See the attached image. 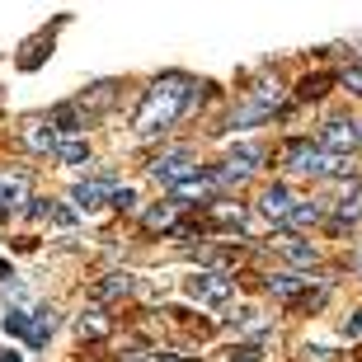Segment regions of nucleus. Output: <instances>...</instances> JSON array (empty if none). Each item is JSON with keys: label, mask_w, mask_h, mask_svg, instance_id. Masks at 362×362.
<instances>
[{"label": "nucleus", "mask_w": 362, "mask_h": 362, "mask_svg": "<svg viewBox=\"0 0 362 362\" xmlns=\"http://www.w3.org/2000/svg\"><path fill=\"white\" fill-rule=\"evenodd\" d=\"M52 334H57V310H52V306L33 310V315H28V339H24V344H33V349H42V344H47Z\"/></svg>", "instance_id": "obj_7"}, {"label": "nucleus", "mask_w": 362, "mask_h": 362, "mask_svg": "<svg viewBox=\"0 0 362 362\" xmlns=\"http://www.w3.org/2000/svg\"><path fill=\"white\" fill-rule=\"evenodd\" d=\"M127 287H132V278H127V273H108V278L99 282L94 292H99V296H104V301H108V296H122V292H127Z\"/></svg>", "instance_id": "obj_18"}, {"label": "nucleus", "mask_w": 362, "mask_h": 362, "mask_svg": "<svg viewBox=\"0 0 362 362\" xmlns=\"http://www.w3.org/2000/svg\"><path fill=\"white\" fill-rule=\"evenodd\" d=\"M0 362H24V358H19L14 349H0Z\"/></svg>", "instance_id": "obj_30"}, {"label": "nucleus", "mask_w": 362, "mask_h": 362, "mask_svg": "<svg viewBox=\"0 0 362 362\" xmlns=\"http://www.w3.org/2000/svg\"><path fill=\"white\" fill-rule=\"evenodd\" d=\"M57 160H62V165H85V160H90V141H81V136L57 141Z\"/></svg>", "instance_id": "obj_12"}, {"label": "nucleus", "mask_w": 362, "mask_h": 362, "mask_svg": "<svg viewBox=\"0 0 362 362\" xmlns=\"http://www.w3.org/2000/svg\"><path fill=\"white\" fill-rule=\"evenodd\" d=\"M52 212V202H42V198H28V216H47Z\"/></svg>", "instance_id": "obj_27"}, {"label": "nucleus", "mask_w": 362, "mask_h": 362, "mask_svg": "<svg viewBox=\"0 0 362 362\" xmlns=\"http://www.w3.org/2000/svg\"><path fill=\"white\" fill-rule=\"evenodd\" d=\"M287 170L292 175H344L349 170V156H334V151H325L320 141L310 146V141H292L287 146Z\"/></svg>", "instance_id": "obj_2"}, {"label": "nucleus", "mask_w": 362, "mask_h": 362, "mask_svg": "<svg viewBox=\"0 0 362 362\" xmlns=\"http://www.w3.org/2000/svg\"><path fill=\"white\" fill-rule=\"evenodd\" d=\"M339 85H344V90H353V94L362 99V66H349L344 76H339Z\"/></svg>", "instance_id": "obj_26"}, {"label": "nucleus", "mask_w": 362, "mask_h": 362, "mask_svg": "<svg viewBox=\"0 0 362 362\" xmlns=\"http://www.w3.org/2000/svg\"><path fill=\"white\" fill-rule=\"evenodd\" d=\"M358 216H362V198L353 193V198H344V202H339V221H344V226H353Z\"/></svg>", "instance_id": "obj_22"}, {"label": "nucleus", "mask_w": 362, "mask_h": 362, "mask_svg": "<svg viewBox=\"0 0 362 362\" xmlns=\"http://www.w3.org/2000/svg\"><path fill=\"white\" fill-rule=\"evenodd\" d=\"M5 334L28 339V315H24V310H10V315H5Z\"/></svg>", "instance_id": "obj_21"}, {"label": "nucleus", "mask_w": 362, "mask_h": 362, "mask_svg": "<svg viewBox=\"0 0 362 362\" xmlns=\"http://www.w3.org/2000/svg\"><path fill=\"white\" fill-rule=\"evenodd\" d=\"M108 202H113L118 212H132V207H136V193H132V188H113V193H108Z\"/></svg>", "instance_id": "obj_24"}, {"label": "nucleus", "mask_w": 362, "mask_h": 362, "mask_svg": "<svg viewBox=\"0 0 362 362\" xmlns=\"http://www.w3.org/2000/svg\"><path fill=\"white\" fill-rule=\"evenodd\" d=\"M151 175H156V184H184L188 175H198V160L188 156V151H170V156H156L151 160Z\"/></svg>", "instance_id": "obj_3"}, {"label": "nucleus", "mask_w": 362, "mask_h": 362, "mask_svg": "<svg viewBox=\"0 0 362 362\" xmlns=\"http://www.w3.org/2000/svg\"><path fill=\"white\" fill-rule=\"evenodd\" d=\"M306 287V278H296V273H278V278H269V292L273 296H296Z\"/></svg>", "instance_id": "obj_17"}, {"label": "nucleus", "mask_w": 362, "mask_h": 362, "mask_svg": "<svg viewBox=\"0 0 362 362\" xmlns=\"http://www.w3.org/2000/svg\"><path fill=\"white\" fill-rule=\"evenodd\" d=\"M188 296L202 301V306H221V301H230V278L226 273H193L188 278Z\"/></svg>", "instance_id": "obj_4"}, {"label": "nucleus", "mask_w": 362, "mask_h": 362, "mask_svg": "<svg viewBox=\"0 0 362 362\" xmlns=\"http://www.w3.org/2000/svg\"><path fill=\"white\" fill-rule=\"evenodd\" d=\"M108 193H113V179H81V184L71 188V202H76L81 212H94Z\"/></svg>", "instance_id": "obj_6"}, {"label": "nucleus", "mask_w": 362, "mask_h": 362, "mask_svg": "<svg viewBox=\"0 0 362 362\" xmlns=\"http://www.w3.org/2000/svg\"><path fill=\"white\" fill-rule=\"evenodd\" d=\"M358 136H362V127H358Z\"/></svg>", "instance_id": "obj_32"}, {"label": "nucleus", "mask_w": 362, "mask_h": 362, "mask_svg": "<svg viewBox=\"0 0 362 362\" xmlns=\"http://www.w3.org/2000/svg\"><path fill=\"white\" fill-rule=\"evenodd\" d=\"M259 160H264V146H255V141H240V146H230V165H240L245 175H250V170H259Z\"/></svg>", "instance_id": "obj_13"}, {"label": "nucleus", "mask_w": 362, "mask_h": 362, "mask_svg": "<svg viewBox=\"0 0 362 362\" xmlns=\"http://www.w3.org/2000/svg\"><path fill=\"white\" fill-rule=\"evenodd\" d=\"M264 118H273V104L250 99V104H240L235 113H230V127H250V122H264Z\"/></svg>", "instance_id": "obj_11"}, {"label": "nucleus", "mask_w": 362, "mask_h": 362, "mask_svg": "<svg viewBox=\"0 0 362 362\" xmlns=\"http://www.w3.org/2000/svg\"><path fill=\"white\" fill-rule=\"evenodd\" d=\"M76 334H90V339H99V334H108V325L99 320V310H90V315H81V320H76Z\"/></svg>", "instance_id": "obj_19"}, {"label": "nucleus", "mask_w": 362, "mask_h": 362, "mask_svg": "<svg viewBox=\"0 0 362 362\" xmlns=\"http://www.w3.org/2000/svg\"><path fill=\"white\" fill-rule=\"evenodd\" d=\"M0 282H10V264L5 259H0Z\"/></svg>", "instance_id": "obj_31"}, {"label": "nucleus", "mask_w": 362, "mask_h": 362, "mask_svg": "<svg viewBox=\"0 0 362 362\" xmlns=\"http://www.w3.org/2000/svg\"><path fill=\"white\" fill-rule=\"evenodd\" d=\"M282 250H287V259H292V264H315V250H310L306 240H287Z\"/></svg>", "instance_id": "obj_20"}, {"label": "nucleus", "mask_w": 362, "mask_h": 362, "mask_svg": "<svg viewBox=\"0 0 362 362\" xmlns=\"http://www.w3.org/2000/svg\"><path fill=\"white\" fill-rule=\"evenodd\" d=\"M282 221H292V226H315V221H320V202H292V212L282 216Z\"/></svg>", "instance_id": "obj_16"}, {"label": "nucleus", "mask_w": 362, "mask_h": 362, "mask_svg": "<svg viewBox=\"0 0 362 362\" xmlns=\"http://www.w3.org/2000/svg\"><path fill=\"white\" fill-rule=\"evenodd\" d=\"M24 141H28L33 151H57V132H52V122H47V127H42V122H33V127L24 132Z\"/></svg>", "instance_id": "obj_15"}, {"label": "nucleus", "mask_w": 362, "mask_h": 362, "mask_svg": "<svg viewBox=\"0 0 362 362\" xmlns=\"http://www.w3.org/2000/svg\"><path fill=\"white\" fill-rule=\"evenodd\" d=\"M329 85H334V76H329V71H315V76H306V81L296 85V94H301V99H325Z\"/></svg>", "instance_id": "obj_14"}, {"label": "nucleus", "mask_w": 362, "mask_h": 362, "mask_svg": "<svg viewBox=\"0 0 362 362\" xmlns=\"http://www.w3.org/2000/svg\"><path fill=\"white\" fill-rule=\"evenodd\" d=\"M344 334H349V339H358V334H362V310H358V315H353L349 325H344Z\"/></svg>", "instance_id": "obj_29"}, {"label": "nucleus", "mask_w": 362, "mask_h": 362, "mask_svg": "<svg viewBox=\"0 0 362 362\" xmlns=\"http://www.w3.org/2000/svg\"><path fill=\"white\" fill-rule=\"evenodd\" d=\"M52 221H57V226H71V221H76V212H71V207H57Z\"/></svg>", "instance_id": "obj_28"}, {"label": "nucleus", "mask_w": 362, "mask_h": 362, "mask_svg": "<svg viewBox=\"0 0 362 362\" xmlns=\"http://www.w3.org/2000/svg\"><path fill=\"white\" fill-rule=\"evenodd\" d=\"M193 99H198V85L188 81V76H160V81L146 90V99H141V108H136L132 127L141 136L165 132V127H175V122H179V113H184Z\"/></svg>", "instance_id": "obj_1"}, {"label": "nucleus", "mask_w": 362, "mask_h": 362, "mask_svg": "<svg viewBox=\"0 0 362 362\" xmlns=\"http://www.w3.org/2000/svg\"><path fill=\"white\" fill-rule=\"evenodd\" d=\"M259 207H264L269 221H282V216L292 212V193H287V184H269V188H264V198H259Z\"/></svg>", "instance_id": "obj_8"}, {"label": "nucleus", "mask_w": 362, "mask_h": 362, "mask_svg": "<svg viewBox=\"0 0 362 362\" xmlns=\"http://www.w3.org/2000/svg\"><path fill=\"white\" fill-rule=\"evenodd\" d=\"M170 221H175V207H156V212H146V226L151 230H165Z\"/></svg>", "instance_id": "obj_25"}, {"label": "nucleus", "mask_w": 362, "mask_h": 362, "mask_svg": "<svg viewBox=\"0 0 362 362\" xmlns=\"http://www.w3.org/2000/svg\"><path fill=\"white\" fill-rule=\"evenodd\" d=\"M230 362H264V349H259V344H235V349H230Z\"/></svg>", "instance_id": "obj_23"}, {"label": "nucleus", "mask_w": 362, "mask_h": 362, "mask_svg": "<svg viewBox=\"0 0 362 362\" xmlns=\"http://www.w3.org/2000/svg\"><path fill=\"white\" fill-rule=\"evenodd\" d=\"M57 127V132H66V136H76L90 122V113H81V104H62V108H52V118H47Z\"/></svg>", "instance_id": "obj_9"}, {"label": "nucleus", "mask_w": 362, "mask_h": 362, "mask_svg": "<svg viewBox=\"0 0 362 362\" xmlns=\"http://www.w3.org/2000/svg\"><path fill=\"white\" fill-rule=\"evenodd\" d=\"M28 193L24 175H0V212H10V207H19Z\"/></svg>", "instance_id": "obj_10"}, {"label": "nucleus", "mask_w": 362, "mask_h": 362, "mask_svg": "<svg viewBox=\"0 0 362 362\" xmlns=\"http://www.w3.org/2000/svg\"><path fill=\"white\" fill-rule=\"evenodd\" d=\"M320 146H325V151H334V156H353V151L362 146V136H358V122L329 118V122L320 127Z\"/></svg>", "instance_id": "obj_5"}]
</instances>
